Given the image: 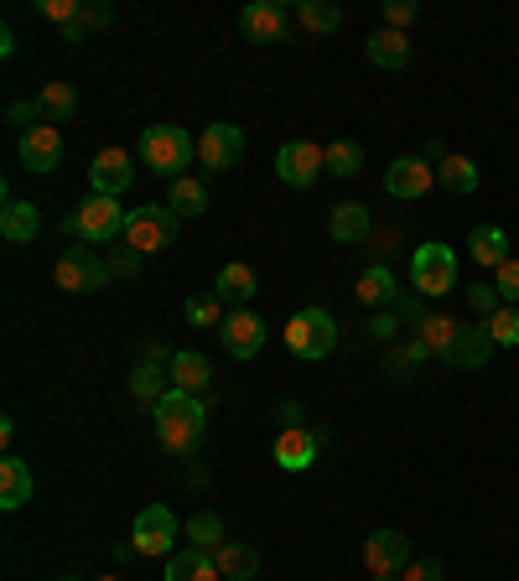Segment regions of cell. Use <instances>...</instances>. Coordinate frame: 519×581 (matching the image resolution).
<instances>
[{"instance_id":"obj_1","label":"cell","mask_w":519,"mask_h":581,"mask_svg":"<svg viewBox=\"0 0 519 581\" xmlns=\"http://www.w3.org/2000/svg\"><path fill=\"white\" fill-rule=\"evenodd\" d=\"M151 415H156V442L167 446L172 457H192V452H198V442H203V431H208V411L198 394L167 390L156 400Z\"/></svg>"},{"instance_id":"obj_2","label":"cell","mask_w":519,"mask_h":581,"mask_svg":"<svg viewBox=\"0 0 519 581\" xmlns=\"http://www.w3.org/2000/svg\"><path fill=\"white\" fill-rule=\"evenodd\" d=\"M125 223H130V213L120 208V198H99V192H88L84 203L68 208L63 229H68L73 240H84V244H115V240H125Z\"/></svg>"},{"instance_id":"obj_3","label":"cell","mask_w":519,"mask_h":581,"mask_svg":"<svg viewBox=\"0 0 519 581\" xmlns=\"http://www.w3.org/2000/svg\"><path fill=\"white\" fill-rule=\"evenodd\" d=\"M192 136L177 125H146L140 130V167H151L156 177H182V167H192Z\"/></svg>"},{"instance_id":"obj_4","label":"cell","mask_w":519,"mask_h":581,"mask_svg":"<svg viewBox=\"0 0 519 581\" xmlns=\"http://www.w3.org/2000/svg\"><path fill=\"white\" fill-rule=\"evenodd\" d=\"M286 348H292L296 359H328L332 348H338V323H332L328 307H301L286 323Z\"/></svg>"},{"instance_id":"obj_5","label":"cell","mask_w":519,"mask_h":581,"mask_svg":"<svg viewBox=\"0 0 519 581\" xmlns=\"http://www.w3.org/2000/svg\"><path fill=\"white\" fill-rule=\"evenodd\" d=\"M177 219L167 203H146V208H130V223H125V250H136V255H156V250H167L177 240Z\"/></svg>"},{"instance_id":"obj_6","label":"cell","mask_w":519,"mask_h":581,"mask_svg":"<svg viewBox=\"0 0 519 581\" xmlns=\"http://www.w3.org/2000/svg\"><path fill=\"white\" fill-rule=\"evenodd\" d=\"M411 290L415 296H426V302H436V296H447V290H457V255H452L447 244H421L411 255Z\"/></svg>"},{"instance_id":"obj_7","label":"cell","mask_w":519,"mask_h":581,"mask_svg":"<svg viewBox=\"0 0 519 581\" xmlns=\"http://www.w3.org/2000/svg\"><path fill=\"white\" fill-rule=\"evenodd\" d=\"M177 535H182L177 514L167 509V504H151V509L136 514V525H130V546H136L140 556H177Z\"/></svg>"},{"instance_id":"obj_8","label":"cell","mask_w":519,"mask_h":581,"mask_svg":"<svg viewBox=\"0 0 519 581\" xmlns=\"http://www.w3.org/2000/svg\"><path fill=\"white\" fill-rule=\"evenodd\" d=\"M432 188H436V167L426 156H395L384 167V192L400 198V203H415V198H426Z\"/></svg>"},{"instance_id":"obj_9","label":"cell","mask_w":519,"mask_h":581,"mask_svg":"<svg viewBox=\"0 0 519 581\" xmlns=\"http://www.w3.org/2000/svg\"><path fill=\"white\" fill-rule=\"evenodd\" d=\"M322 146H311V140H286L276 151V177L286 182V188H311L322 171H328V161H322Z\"/></svg>"},{"instance_id":"obj_10","label":"cell","mask_w":519,"mask_h":581,"mask_svg":"<svg viewBox=\"0 0 519 581\" xmlns=\"http://www.w3.org/2000/svg\"><path fill=\"white\" fill-rule=\"evenodd\" d=\"M52 275H57V286L63 290L88 296V290H104V281H109V260H99L94 250H68V255L52 265Z\"/></svg>"},{"instance_id":"obj_11","label":"cell","mask_w":519,"mask_h":581,"mask_svg":"<svg viewBox=\"0 0 519 581\" xmlns=\"http://www.w3.org/2000/svg\"><path fill=\"white\" fill-rule=\"evenodd\" d=\"M317 452H322V431H311V426H280L276 446H271L280 473H307L311 462H317Z\"/></svg>"},{"instance_id":"obj_12","label":"cell","mask_w":519,"mask_h":581,"mask_svg":"<svg viewBox=\"0 0 519 581\" xmlns=\"http://www.w3.org/2000/svg\"><path fill=\"white\" fill-rule=\"evenodd\" d=\"M17 156L27 171H57L63 167V130L57 125H27Z\"/></svg>"},{"instance_id":"obj_13","label":"cell","mask_w":519,"mask_h":581,"mask_svg":"<svg viewBox=\"0 0 519 581\" xmlns=\"http://www.w3.org/2000/svg\"><path fill=\"white\" fill-rule=\"evenodd\" d=\"M130 182H136V156L130 151L109 146V151L94 156V167H88V188L99 192V198H120Z\"/></svg>"},{"instance_id":"obj_14","label":"cell","mask_w":519,"mask_h":581,"mask_svg":"<svg viewBox=\"0 0 519 581\" xmlns=\"http://www.w3.org/2000/svg\"><path fill=\"white\" fill-rule=\"evenodd\" d=\"M240 156H244V130L240 125H208L203 136H198V161H203L208 171H229V167H240Z\"/></svg>"},{"instance_id":"obj_15","label":"cell","mask_w":519,"mask_h":581,"mask_svg":"<svg viewBox=\"0 0 519 581\" xmlns=\"http://www.w3.org/2000/svg\"><path fill=\"white\" fill-rule=\"evenodd\" d=\"M363 566H369V577H395L411 566V540L400 530H374L363 540Z\"/></svg>"},{"instance_id":"obj_16","label":"cell","mask_w":519,"mask_h":581,"mask_svg":"<svg viewBox=\"0 0 519 581\" xmlns=\"http://www.w3.org/2000/svg\"><path fill=\"white\" fill-rule=\"evenodd\" d=\"M286 6H276V0H250L240 11V32L244 42H260V47H271V42H286Z\"/></svg>"},{"instance_id":"obj_17","label":"cell","mask_w":519,"mask_h":581,"mask_svg":"<svg viewBox=\"0 0 519 581\" xmlns=\"http://www.w3.org/2000/svg\"><path fill=\"white\" fill-rule=\"evenodd\" d=\"M219 338H224V348L234 359H255L260 348H265V323H260L250 307H240L224 317V332H219Z\"/></svg>"},{"instance_id":"obj_18","label":"cell","mask_w":519,"mask_h":581,"mask_svg":"<svg viewBox=\"0 0 519 581\" xmlns=\"http://www.w3.org/2000/svg\"><path fill=\"white\" fill-rule=\"evenodd\" d=\"M255 290H260V281H255V271H250L244 260L224 265V271H219V281H213V296H219L224 307H234V311L250 307V302H255Z\"/></svg>"},{"instance_id":"obj_19","label":"cell","mask_w":519,"mask_h":581,"mask_svg":"<svg viewBox=\"0 0 519 581\" xmlns=\"http://www.w3.org/2000/svg\"><path fill=\"white\" fill-rule=\"evenodd\" d=\"M161 581H224V571H219V561H213V550H177V556H167V577Z\"/></svg>"},{"instance_id":"obj_20","label":"cell","mask_w":519,"mask_h":581,"mask_svg":"<svg viewBox=\"0 0 519 581\" xmlns=\"http://www.w3.org/2000/svg\"><path fill=\"white\" fill-rule=\"evenodd\" d=\"M488 353H494V338H488L484 323H463V332H457V342H452L447 363L452 369H484Z\"/></svg>"},{"instance_id":"obj_21","label":"cell","mask_w":519,"mask_h":581,"mask_svg":"<svg viewBox=\"0 0 519 581\" xmlns=\"http://www.w3.org/2000/svg\"><path fill=\"white\" fill-rule=\"evenodd\" d=\"M32 488H36V478H32V467L21 457H0V509L11 514V509H21L27 498H32Z\"/></svg>"},{"instance_id":"obj_22","label":"cell","mask_w":519,"mask_h":581,"mask_svg":"<svg viewBox=\"0 0 519 581\" xmlns=\"http://www.w3.org/2000/svg\"><path fill=\"white\" fill-rule=\"evenodd\" d=\"M0 234H6V244H32L36 234H42V213H36V203H11L0 208Z\"/></svg>"},{"instance_id":"obj_23","label":"cell","mask_w":519,"mask_h":581,"mask_svg":"<svg viewBox=\"0 0 519 581\" xmlns=\"http://www.w3.org/2000/svg\"><path fill=\"white\" fill-rule=\"evenodd\" d=\"M363 52H369L374 68H405V63H411V36L395 32V27H384V32H374L363 42Z\"/></svg>"},{"instance_id":"obj_24","label":"cell","mask_w":519,"mask_h":581,"mask_svg":"<svg viewBox=\"0 0 519 581\" xmlns=\"http://www.w3.org/2000/svg\"><path fill=\"white\" fill-rule=\"evenodd\" d=\"M36 120L42 125H63L78 115V94H73V84H42L36 88Z\"/></svg>"},{"instance_id":"obj_25","label":"cell","mask_w":519,"mask_h":581,"mask_svg":"<svg viewBox=\"0 0 519 581\" xmlns=\"http://www.w3.org/2000/svg\"><path fill=\"white\" fill-rule=\"evenodd\" d=\"M369 229H374V223H369V208L363 203H338L328 213V234L338 244H363L369 240Z\"/></svg>"},{"instance_id":"obj_26","label":"cell","mask_w":519,"mask_h":581,"mask_svg":"<svg viewBox=\"0 0 519 581\" xmlns=\"http://www.w3.org/2000/svg\"><path fill=\"white\" fill-rule=\"evenodd\" d=\"M467 255L478 260V265H494V271H499L504 260H509V234H504L499 223H478V229L467 234Z\"/></svg>"},{"instance_id":"obj_27","label":"cell","mask_w":519,"mask_h":581,"mask_svg":"<svg viewBox=\"0 0 519 581\" xmlns=\"http://www.w3.org/2000/svg\"><path fill=\"white\" fill-rule=\"evenodd\" d=\"M359 296L363 307H380V311H390L395 307V296H400V286H395V275H390V265H369V271L359 275Z\"/></svg>"},{"instance_id":"obj_28","label":"cell","mask_w":519,"mask_h":581,"mask_svg":"<svg viewBox=\"0 0 519 581\" xmlns=\"http://www.w3.org/2000/svg\"><path fill=\"white\" fill-rule=\"evenodd\" d=\"M213 561H219L224 581H255L260 577V550L240 546V540H224V546L213 550Z\"/></svg>"},{"instance_id":"obj_29","label":"cell","mask_w":519,"mask_h":581,"mask_svg":"<svg viewBox=\"0 0 519 581\" xmlns=\"http://www.w3.org/2000/svg\"><path fill=\"white\" fill-rule=\"evenodd\" d=\"M167 379H172V390L198 394V390H208V379H213V369H208V359H203V353H192V348H182V353L172 359V369H167Z\"/></svg>"},{"instance_id":"obj_30","label":"cell","mask_w":519,"mask_h":581,"mask_svg":"<svg viewBox=\"0 0 519 581\" xmlns=\"http://www.w3.org/2000/svg\"><path fill=\"white\" fill-rule=\"evenodd\" d=\"M167 208L177 219H198V213H208V188L198 177H177L172 192H167Z\"/></svg>"},{"instance_id":"obj_31","label":"cell","mask_w":519,"mask_h":581,"mask_svg":"<svg viewBox=\"0 0 519 581\" xmlns=\"http://www.w3.org/2000/svg\"><path fill=\"white\" fill-rule=\"evenodd\" d=\"M436 182L447 192H457V198H467V192H478V161H473V156H447V161L436 167Z\"/></svg>"},{"instance_id":"obj_32","label":"cell","mask_w":519,"mask_h":581,"mask_svg":"<svg viewBox=\"0 0 519 581\" xmlns=\"http://www.w3.org/2000/svg\"><path fill=\"white\" fill-rule=\"evenodd\" d=\"M457 332H463V323H452V317H432V311H426V323L415 327V338L426 342V348H432L436 359H447V353H452Z\"/></svg>"},{"instance_id":"obj_33","label":"cell","mask_w":519,"mask_h":581,"mask_svg":"<svg viewBox=\"0 0 519 581\" xmlns=\"http://www.w3.org/2000/svg\"><path fill=\"white\" fill-rule=\"evenodd\" d=\"M182 535H188L198 550H219V546H224V519H219L213 509H198L188 525H182Z\"/></svg>"},{"instance_id":"obj_34","label":"cell","mask_w":519,"mask_h":581,"mask_svg":"<svg viewBox=\"0 0 519 581\" xmlns=\"http://www.w3.org/2000/svg\"><path fill=\"white\" fill-rule=\"evenodd\" d=\"M296 21H301L307 32H338V27H343V11H338L332 0H301V6H296Z\"/></svg>"},{"instance_id":"obj_35","label":"cell","mask_w":519,"mask_h":581,"mask_svg":"<svg viewBox=\"0 0 519 581\" xmlns=\"http://www.w3.org/2000/svg\"><path fill=\"white\" fill-rule=\"evenodd\" d=\"M322 161H328V177H359L363 171V146L359 140H332Z\"/></svg>"},{"instance_id":"obj_36","label":"cell","mask_w":519,"mask_h":581,"mask_svg":"<svg viewBox=\"0 0 519 581\" xmlns=\"http://www.w3.org/2000/svg\"><path fill=\"white\" fill-rule=\"evenodd\" d=\"M432 359V348L421 338H411L405 348H390V379H415V369Z\"/></svg>"},{"instance_id":"obj_37","label":"cell","mask_w":519,"mask_h":581,"mask_svg":"<svg viewBox=\"0 0 519 581\" xmlns=\"http://www.w3.org/2000/svg\"><path fill=\"white\" fill-rule=\"evenodd\" d=\"M130 394H136V400H146V405L156 411V400L167 394V390H161V363H146V359H140L136 369H130Z\"/></svg>"},{"instance_id":"obj_38","label":"cell","mask_w":519,"mask_h":581,"mask_svg":"<svg viewBox=\"0 0 519 581\" xmlns=\"http://www.w3.org/2000/svg\"><path fill=\"white\" fill-rule=\"evenodd\" d=\"M484 327H488V338H494V348H519V307H499Z\"/></svg>"},{"instance_id":"obj_39","label":"cell","mask_w":519,"mask_h":581,"mask_svg":"<svg viewBox=\"0 0 519 581\" xmlns=\"http://www.w3.org/2000/svg\"><path fill=\"white\" fill-rule=\"evenodd\" d=\"M182 317H188L192 327H224V302L208 290V296H192L188 307H182Z\"/></svg>"},{"instance_id":"obj_40","label":"cell","mask_w":519,"mask_h":581,"mask_svg":"<svg viewBox=\"0 0 519 581\" xmlns=\"http://www.w3.org/2000/svg\"><path fill=\"white\" fill-rule=\"evenodd\" d=\"M467 307L478 311V323H488V317H494V311L504 307L499 286H488V281H478V286H467Z\"/></svg>"},{"instance_id":"obj_41","label":"cell","mask_w":519,"mask_h":581,"mask_svg":"<svg viewBox=\"0 0 519 581\" xmlns=\"http://www.w3.org/2000/svg\"><path fill=\"white\" fill-rule=\"evenodd\" d=\"M494 286H499L504 307H519V255H509L499 271H494Z\"/></svg>"},{"instance_id":"obj_42","label":"cell","mask_w":519,"mask_h":581,"mask_svg":"<svg viewBox=\"0 0 519 581\" xmlns=\"http://www.w3.org/2000/svg\"><path fill=\"white\" fill-rule=\"evenodd\" d=\"M36 11L47 21H57V27H73V21L84 17V0H36Z\"/></svg>"},{"instance_id":"obj_43","label":"cell","mask_w":519,"mask_h":581,"mask_svg":"<svg viewBox=\"0 0 519 581\" xmlns=\"http://www.w3.org/2000/svg\"><path fill=\"white\" fill-rule=\"evenodd\" d=\"M421 17V6H415V0H390V6H384V21H390V27H411V21Z\"/></svg>"},{"instance_id":"obj_44","label":"cell","mask_w":519,"mask_h":581,"mask_svg":"<svg viewBox=\"0 0 519 581\" xmlns=\"http://www.w3.org/2000/svg\"><path fill=\"white\" fill-rule=\"evenodd\" d=\"M400 577H405V581H442V577H447V566L432 556V561H411L405 571H400Z\"/></svg>"},{"instance_id":"obj_45","label":"cell","mask_w":519,"mask_h":581,"mask_svg":"<svg viewBox=\"0 0 519 581\" xmlns=\"http://www.w3.org/2000/svg\"><path fill=\"white\" fill-rule=\"evenodd\" d=\"M395 332H400V317H395V311H374V317H369V338L395 342Z\"/></svg>"},{"instance_id":"obj_46","label":"cell","mask_w":519,"mask_h":581,"mask_svg":"<svg viewBox=\"0 0 519 581\" xmlns=\"http://www.w3.org/2000/svg\"><path fill=\"white\" fill-rule=\"evenodd\" d=\"M109 21H115V11H109V6H99V0H84V17H78V27H84V32H94V27H109Z\"/></svg>"},{"instance_id":"obj_47","label":"cell","mask_w":519,"mask_h":581,"mask_svg":"<svg viewBox=\"0 0 519 581\" xmlns=\"http://www.w3.org/2000/svg\"><path fill=\"white\" fill-rule=\"evenodd\" d=\"M140 260H146V255H136V250H120V255L109 260V275H115V281H130V275L140 271Z\"/></svg>"},{"instance_id":"obj_48","label":"cell","mask_w":519,"mask_h":581,"mask_svg":"<svg viewBox=\"0 0 519 581\" xmlns=\"http://www.w3.org/2000/svg\"><path fill=\"white\" fill-rule=\"evenodd\" d=\"M140 359H146V363H161V369H172L177 353L167 348V342H146V348H140Z\"/></svg>"},{"instance_id":"obj_49","label":"cell","mask_w":519,"mask_h":581,"mask_svg":"<svg viewBox=\"0 0 519 581\" xmlns=\"http://www.w3.org/2000/svg\"><path fill=\"white\" fill-rule=\"evenodd\" d=\"M280 426H301V405L286 400V405H280Z\"/></svg>"},{"instance_id":"obj_50","label":"cell","mask_w":519,"mask_h":581,"mask_svg":"<svg viewBox=\"0 0 519 581\" xmlns=\"http://www.w3.org/2000/svg\"><path fill=\"white\" fill-rule=\"evenodd\" d=\"M84 27H78V21H73V27H63V42H73V47H78V42H84Z\"/></svg>"},{"instance_id":"obj_51","label":"cell","mask_w":519,"mask_h":581,"mask_svg":"<svg viewBox=\"0 0 519 581\" xmlns=\"http://www.w3.org/2000/svg\"><path fill=\"white\" fill-rule=\"evenodd\" d=\"M57 581H84V577H57Z\"/></svg>"},{"instance_id":"obj_52","label":"cell","mask_w":519,"mask_h":581,"mask_svg":"<svg viewBox=\"0 0 519 581\" xmlns=\"http://www.w3.org/2000/svg\"><path fill=\"white\" fill-rule=\"evenodd\" d=\"M104 581H120V577H104Z\"/></svg>"},{"instance_id":"obj_53","label":"cell","mask_w":519,"mask_h":581,"mask_svg":"<svg viewBox=\"0 0 519 581\" xmlns=\"http://www.w3.org/2000/svg\"><path fill=\"white\" fill-rule=\"evenodd\" d=\"M374 581H390V577H374Z\"/></svg>"}]
</instances>
